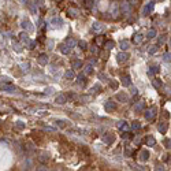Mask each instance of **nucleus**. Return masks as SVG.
Masks as SVG:
<instances>
[{
  "label": "nucleus",
  "mask_w": 171,
  "mask_h": 171,
  "mask_svg": "<svg viewBox=\"0 0 171 171\" xmlns=\"http://www.w3.org/2000/svg\"><path fill=\"white\" fill-rule=\"evenodd\" d=\"M145 142H146V146H155V144H156V140H155L153 135H146Z\"/></svg>",
  "instance_id": "nucleus-10"
},
{
  "label": "nucleus",
  "mask_w": 171,
  "mask_h": 171,
  "mask_svg": "<svg viewBox=\"0 0 171 171\" xmlns=\"http://www.w3.org/2000/svg\"><path fill=\"white\" fill-rule=\"evenodd\" d=\"M59 48H60V52H62V53H64V55H67V53H70V51H71V48H70L67 44H62Z\"/></svg>",
  "instance_id": "nucleus-17"
},
{
  "label": "nucleus",
  "mask_w": 171,
  "mask_h": 171,
  "mask_svg": "<svg viewBox=\"0 0 171 171\" xmlns=\"http://www.w3.org/2000/svg\"><path fill=\"white\" fill-rule=\"evenodd\" d=\"M91 53L96 55V53H97V47H92V48H91Z\"/></svg>",
  "instance_id": "nucleus-53"
},
{
  "label": "nucleus",
  "mask_w": 171,
  "mask_h": 171,
  "mask_svg": "<svg viewBox=\"0 0 171 171\" xmlns=\"http://www.w3.org/2000/svg\"><path fill=\"white\" fill-rule=\"evenodd\" d=\"M92 100V97L91 96H86V94H84V96H81V101H85V103H88V101H91Z\"/></svg>",
  "instance_id": "nucleus-41"
},
{
  "label": "nucleus",
  "mask_w": 171,
  "mask_h": 171,
  "mask_svg": "<svg viewBox=\"0 0 171 171\" xmlns=\"http://www.w3.org/2000/svg\"><path fill=\"white\" fill-rule=\"evenodd\" d=\"M15 126H17V129H19V130H22V129H25V123H23L22 121H18L17 123H15Z\"/></svg>",
  "instance_id": "nucleus-37"
},
{
  "label": "nucleus",
  "mask_w": 171,
  "mask_h": 171,
  "mask_svg": "<svg viewBox=\"0 0 171 171\" xmlns=\"http://www.w3.org/2000/svg\"><path fill=\"white\" fill-rule=\"evenodd\" d=\"M104 108H105V111L111 112V111L116 110V103H114V101H107V103L104 104Z\"/></svg>",
  "instance_id": "nucleus-8"
},
{
  "label": "nucleus",
  "mask_w": 171,
  "mask_h": 171,
  "mask_svg": "<svg viewBox=\"0 0 171 171\" xmlns=\"http://www.w3.org/2000/svg\"><path fill=\"white\" fill-rule=\"evenodd\" d=\"M122 84H123V86H132V80H130L129 75H123L122 77Z\"/></svg>",
  "instance_id": "nucleus-16"
},
{
  "label": "nucleus",
  "mask_w": 171,
  "mask_h": 171,
  "mask_svg": "<svg viewBox=\"0 0 171 171\" xmlns=\"http://www.w3.org/2000/svg\"><path fill=\"white\" fill-rule=\"evenodd\" d=\"M111 11H112V17H118V14H119V4H116V3H114V6L111 7Z\"/></svg>",
  "instance_id": "nucleus-20"
},
{
  "label": "nucleus",
  "mask_w": 171,
  "mask_h": 171,
  "mask_svg": "<svg viewBox=\"0 0 171 171\" xmlns=\"http://www.w3.org/2000/svg\"><path fill=\"white\" fill-rule=\"evenodd\" d=\"M78 44H80L81 50H85V48H86V41H84V40H82V41H80Z\"/></svg>",
  "instance_id": "nucleus-46"
},
{
  "label": "nucleus",
  "mask_w": 171,
  "mask_h": 171,
  "mask_svg": "<svg viewBox=\"0 0 171 171\" xmlns=\"http://www.w3.org/2000/svg\"><path fill=\"white\" fill-rule=\"evenodd\" d=\"M119 10H121L122 12H123L125 15H127V14H130V11H132V7H130V3L129 2H123V3L121 4V6H119Z\"/></svg>",
  "instance_id": "nucleus-2"
},
{
  "label": "nucleus",
  "mask_w": 171,
  "mask_h": 171,
  "mask_svg": "<svg viewBox=\"0 0 171 171\" xmlns=\"http://www.w3.org/2000/svg\"><path fill=\"white\" fill-rule=\"evenodd\" d=\"M153 37H156V32H155L153 29H151V30H148V33H146V39H153Z\"/></svg>",
  "instance_id": "nucleus-34"
},
{
  "label": "nucleus",
  "mask_w": 171,
  "mask_h": 171,
  "mask_svg": "<svg viewBox=\"0 0 171 171\" xmlns=\"http://www.w3.org/2000/svg\"><path fill=\"white\" fill-rule=\"evenodd\" d=\"M85 74H82V75H78V77H77V82L78 84H80V85H85Z\"/></svg>",
  "instance_id": "nucleus-28"
},
{
  "label": "nucleus",
  "mask_w": 171,
  "mask_h": 171,
  "mask_svg": "<svg viewBox=\"0 0 171 171\" xmlns=\"http://www.w3.org/2000/svg\"><path fill=\"white\" fill-rule=\"evenodd\" d=\"M37 62H39V64H41V66H47L48 64V55L41 53V55L37 58Z\"/></svg>",
  "instance_id": "nucleus-6"
},
{
  "label": "nucleus",
  "mask_w": 171,
  "mask_h": 171,
  "mask_svg": "<svg viewBox=\"0 0 171 171\" xmlns=\"http://www.w3.org/2000/svg\"><path fill=\"white\" fill-rule=\"evenodd\" d=\"M130 127H132V130H134V132H135V130H140V129H141V123H140L138 121H134V122L132 123V126H130Z\"/></svg>",
  "instance_id": "nucleus-24"
},
{
  "label": "nucleus",
  "mask_w": 171,
  "mask_h": 171,
  "mask_svg": "<svg viewBox=\"0 0 171 171\" xmlns=\"http://www.w3.org/2000/svg\"><path fill=\"white\" fill-rule=\"evenodd\" d=\"M144 108H145V103H144V101H140V103H137V104H135L134 111H135V112H142Z\"/></svg>",
  "instance_id": "nucleus-12"
},
{
  "label": "nucleus",
  "mask_w": 171,
  "mask_h": 171,
  "mask_svg": "<svg viewBox=\"0 0 171 171\" xmlns=\"http://www.w3.org/2000/svg\"><path fill=\"white\" fill-rule=\"evenodd\" d=\"M153 9H155V3L153 2H151V3H148L145 7H144V15H148V14H151L152 11H153Z\"/></svg>",
  "instance_id": "nucleus-7"
},
{
  "label": "nucleus",
  "mask_w": 171,
  "mask_h": 171,
  "mask_svg": "<svg viewBox=\"0 0 171 171\" xmlns=\"http://www.w3.org/2000/svg\"><path fill=\"white\" fill-rule=\"evenodd\" d=\"M92 73H93V66H92L91 63L85 64V66H84V74H85V75H91Z\"/></svg>",
  "instance_id": "nucleus-11"
},
{
  "label": "nucleus",
  "mask_w": 171,
  "mask_h": 171,
  "mask_svg": "<svg viewBox=\"0 0 171 171\" xmlns=\"http://www.w3.org/2000/svg\"><path fill=\"white\" fill-rule=\"evenodd\" d=\"M82 67V62H81V59H77V60L73 62V69H81Z\"/></svg>",
  "instance_id": "nucleus-27"
},
{
  "label": "nucleus",
  "mask_w": 171,
  "mask_h": 171,
  "mask_svg": "<svg viewBox=\"0 0 171 171\" xmlns=\"http://www.w3.org/2000/svg\"><path fill=\"white\" fill-rule=\"evenodd\" d=\"M64 77H66L67 80H73V78H75V73H74V70H67V71L64 73Z\"/></svg>",
  "instance_id": "nucleus-22"
},
{
  "label": "nucleus",
  "mask_w": 171,
  "mask_h": 171,
  "mask_svg": "<svg viewBox=\"0 0 171 171\" xmlns=\"http://www.w3.org/2000/svg\"><path fill=\"white\" fill-rule=\"evenodd\" d=\"M19 37H21V41L23 43V44H29V36H28V33H25V32H22V33L19 34Z\"/></svg>",
  "instance_id": "nucleus-18"
},
{
  "label": "nucleus",
  "mask_w": 171,
  "mask_h": 171,
  "mask_svg": "<svg viewBox=\"0 0 171 171\" xmlns=\"http://www.w3.org/2000/svg\"><path fill=\"white\" fill-rule=\"evenodd\" d=\"M116 99H118L119 101L125 103V101H127V94H125V93H118V94H116Z\"/></svg>",
  "instance_id": "nucleus-23"
},
{
  "label": "nucleus",
  "mask_w": 171,
  "mask_h": 171,
  "mask_svg": "<svg viewBox=\"0 0 171 171\" xmlns=\"http://www.w3.org/2000/svg\"><path fill=\"white\" fill-rule=\"evenodd\" d=\"M62 23H63V19H62V18H59V17L53 18V19L51 21V25H53V28H58V26L62 25Z\"/></svg>",
  "instance_id": "nucleus-13"
},
{
  "label": "nucleus",
  "mask_w": 171,
  "mask_h": 171,
  "mask_svg": "<svg viewBox=\"0 0 171 171\" xmlns=\"http://www.w3.org/2000/svg\"><path fill=\"white\" fill-rule=\"evenodd\" d=\"M21 69H22L23 71H28V70L30 69V64H29V63H22V64H21Z\"/></svg>",
  "instance_id": "nucleus-40"
},
{
  "label": "nucleus",
  "mask_w": 171,
  "mask_h": 171,
  "mask_svg": "<svg viewBox=\"0 0 171 171\" xmlns=\"http://www.w3.org/2000/svg\"><path fill=\"white\" fill-rule=\"evenodd\" d=\"M53 92V88H47L45 89V94H51Z\"/></svg>",
  "instance_id": "nucleus-52"
},
{
  "label": "nucleus",
  "mask_w": 171,
  "mask_h": 171,
  "mask_svg": "<svg viewBox=\"0 0 171 171\" xmlns=\"http://www.w3.org/2000/svg\"><path fill=\"white\" fill-rule=\"evenodd\" d=\"M3 89H4V91H7V92H15V91H17V88H15V86H12V85H4Z\"/></svg>",
  "instance_id": "nucleus-33"
},
{
  "label": "nucleus",
  "mask_w": 171,
  "mask_h": 171,
  "mask_svg": "<svg viewBox=\"0 0 171 171\" xmlns=\"http://www.w3.org/2000/svg\"><path fill=\"white\" fill-rule=\"evenodd\" d=\"M92 30L93 32H101V30H104V25H103L101 22H94L93 23V26H92Z\"/></svg>",
  "instance_id": "nucleus-9"
},
{
  "label": "nucleus",
  "mask_w": 171,
  "mask_h": 171,
  "mask_svg": "<svg viewBox=\"0 0 171 171\" xmlns=\"http://www.w3.org/2000/svg\"><path fill=\"white\" fill-rule=\"evenodd\" d=\"M129 133H123V134H122V137H123V138H129Z\"/></svg>",
  "instance_id": "nucleus-57"
},
{
  "label": "nucleus",
  "mask_w": 171,
  "mask_h": 171,
  "mask_svg": "<svg viewBox=\"0 0 171 171\" xmlns=\"http://www.w3.org/2000/svg\"><path fill=\"white\" fill-rule=\"evenodd\" d=\"M140 141H141L140 137H135V138H134V144H140Z\"/></svg>",
  "instance_id": "nucleus-56"
},
{
  "label": "nucleus",
  "mask_w": 171,
  "mask_h": 171,
  "mask_svg": "<svg viewBox=\"0 0 171 171\" xmlns=\"http://www.w3.org/2000/svg\"><path fill=\"white\" fill-rule=\"evenodd\" d=\"M56 123H58L60 127H64V126H66V122H64V121H58Z\"/></svg>",
  "instance_id": "nucleus-51"
},
{
  "label": "nucleus",
  "mask_w": 171,
  "mask_h": 171,
  "mask_svg": "<svg viewBox=\"0 0 171 171\" xmlns=\"http://www.w3.org/2000/svg\"><path fill=\"white\" fill-rule=\"evenodd\" d=\"M94 63H96V60H94V59L92 58V59H91V64H94Z\"/></svg>",
  "instance_id": "nucleus-58"
},
{
  "label": "nucleus",
  "mask_w": 171,
  "mask_h": 171,
  "mask_svg": "<svg viewBox=\"0 0 171 171\" xmlns=\"http://www.w3.org/2000/svg\"><path fill=\"white\" fill-rule=\"evenodd\" d=\"M101 138H103V142L107 144V145H111V144L115 141V137H114V134H111V133H105Z\"/></svg>",
  "instance_id": "nucleus-3"
},
{
  "label": "nucleus",
  "mask_w": 171,
  "mask_h": 171,
  "mask_svg": "<svg viewBox=\"0 0 171 171\" xmlns=\"http://www.w3.org/2000/svg\"><path fill=\"white\" fill-rule=\"evenodd\" d=\"M157 50H159V47H157V45H152V47H149V53H151V55H153V53H156Z\"/></svg>",
  "instance_id": "nucleus-36"
},
{
  "label": "nucleus",
  "mask_w": 171,
  "mask_h": 171,
  "mask_svg": "<svg viewBox=\"0 0 171 171\" xmlns=\"http://www.w3.org/2000/svg\"><path fill=\"white\" fill-rule=\"evenodd\" d=\"M129 47H130V43L126 41V40L121 43V50L122 51H127V50H129Z\"/></svg>",
  "instance_id": "nucleus-26"
},
{
  "label": "nucleus",
  "mask_w": 171,
  "mask_h": 171,
  "mask_svg": "<svg viewBox=\"0 0 171 171\" xmlns=\"http://www.w3.org/2000/svg\"><path fill=\"white\" fill-rule=\"evenodd\" d=\"M130 3V6H135V4H138V0H127Z\"/></svg>",
  "instance_id": "nucleus-49"
},
{
  "label": "nucleus",
  "mask_w": 171,
  "mask_h": 171,
  "mask_svg": "<svg viewBox=\"0 0 171 171\" xmlns=\"http://www.w3.org/2000/svg\"><path fill=\"white\" fill-rule=\"evenodd\" d=\"M67 45H69L70 48H74V45H75V40H73V39H69L67 40V43H66Z\"/></svg>",
  "instance_id": "nucleus-39"
},
{
  "label": "nucleus",
  "mask_w": 171,
  "mask_h": 171,
  "mask_svg": "<svg viewBox=\"0 0 171 171\" xmlns=\"http://www.w3.org/2000/svg\"><path fill=\"white\" fill-rule=\"evenodd\" d=\"M66 101H67L66 94H59V96L56 97V103H58V104H66Z\"/></svg>",
  "instance_id": "nucleus-14"
},
{
  "label": "nucleus",
  "mask_w": 171,
  "mask_h": 171,
  "mask_svg": "<svg viewBox=\"0 0 171 171\" xmlns=\"http://www.w3.org/2000/svg\"><path fill=\"white\" fill-rule=\"evenodd\" d=\"M14 50L17 51V52H21V51H22V48L19 47V44H15V43H14Z\"/></svg>",
  "instance_id": "nucleus-48"
},
{
  "label": "nucleus",
  "mask_w": 171,
  "mask_h": 171,
  "mask_svg": "<svg viewBox=\"0 0 171 171\" xmlns=\"http://www.w3.org/2000/svg\"><path fill=\"white\" fill-rule=\"evenodd\" d=\"M156 112H157V110H156V107H152V108H149V110H146L145 111V119L146 121H151V119H153L155 118V115H156Z\"/></svg>",
  "instance_id": "nucleus-1"
},
{
  "label": "nucleus",
  "mask_w": 171,
  "mask_h": 171,
  "mask_svg": "<svg viewBox=\"0 0 171 171\" xmlns=\"http://www.w3.org/2000/svg\"><path fill=\"white\" fill-rule=\"evenodd\" d=\"M110 86L112 89H118V82H116V81H111L110 82Z\"/></svg>",
  "instance_id": "nucleus-43"
},
{
  "label": "nucleus",
  "mask_w": 171,
  "mask_h": 171,
  "mask_svg": "<svg viewBox=\"0 0 171 171\" xmlns=\"http://www.w3.org/2000/svg\"><path fill=\"white\" fill-rule=\"evenodd\" d=\"M164 41H166V36H162V37L159 39V45H160V44H163Z\"/></svg>",
  "instance_id": "nucleus-54"
},
{
  "label": "nucleus",
  "mask_w": 171,
  "mask_h": 171,
  "mask_svg": "<svg viewBox=\"0 0 171 171\" xmlns=\"http://www.w3.org/2000/svg\"><path fill=\"white\" fill-rule=\"evenodd\" d=\"M157 130L164 134V133L167 132V126H166V123H159V125H157Z\"/></svg>",
  "instance_id": "nucleus-25"
},
{
  "label": "nucleus",
  "mask_w": 171,
  "mask_h": 171,
  "mask_svg": "<svg viewBox=\"0 0 171 171\" xmlns=\"http://www.w3.org/2000/svg\"><path fill=\"white\" fill-rule=\"evenodd\" d=\"M53 45H55V43H53V40H48V50H53Z\"/></svg>",
  "instance_id": "nucleus-44"
},
{
  "label": "nucleus",
  "mask_w": 171,
  "mask_h": 171,
  "mask_svg": "<svg viewBox=\"0 0 171 171\" xmlns=\"http://www.w3.org/2000/svg\"><path fill=\"white\" fill-rule=\"evenodd\" d=\"M22 28L26 29L28 32H33V26H32V23L29 22V21H23V22H22Z\"/></svg>",
  "instance_id": "nucleus-19"
},
{
  "label": "nucleus",
  "mask_w": 171,
  "mask_h": 171,
  "mask_svg": "<svg viewBox=\"0 0 171 171\" xmlns=\"http://www.w3.org/2000/svg\"><path fill=\"white\" fill-rule=\"evenodd\" d=\"M142 41V34L141 33H137L134 36V44H140V43Z\"/></svg>",
  "instance_id": "nucleus-31"
},
{
  "label": "nucleus",
  "mask_w": 171,
  "mask_h": 171,
  "mask_svg": "<svg viewBox=\"0 0 171 171\" xmlns=\"http://www.w3.org/2000/svg\"><path fill=\"white\" fill-rule=\"evenodd\" d=\"M114 45H115V43H114V41H107V43H104V48H105V50H112Z\"/></svg>",
  "instance_id": "nucleus-32"
},
{
  "label": "nucleus",
  "mask_w": 171,
  "mask_h": 171,
  "mask_svg": "<svg viewBox=\"0 0 171 171\" xmlns=\"http://www.w3.org/2000/svg\"><path fill=\"white\" fill-rule=\"evenodd\" d=\"M163 59H164L166 62H170V52H166L164 56H163Z\"/></svg>",
  "instance_id": "nucleus-47"
},
{
  "label": "nucleus",
  "mask_w": 171,
  "mask_h": 171,
  "mask_svg": "<svg viewBox=\"0 0 171 171\" xmlns=\"http://www.w3.org/2000/svg\"><path fill=\"white\" fill-rule=\"evenodd\" d=\"M138 159H140V162H146V160L149 159V152L146 151V149H142V151L138 153Z\"/></svg>",
  "instance_id": "nucleus-5"
},
{
  "label": "nucleus",
  "mask_w": 171,
  "mask_h": 171,
  "mask_svg": "<svg viewBox=\"0 0 171 171\" xmlns=\"http://www.w3.org/2000/svg\"><path fill=\"white\" fill-rule=\"evenodd\" d=\"M85 4L88 9H93L94 7V0H85Z\"/></svg>",
  "instance_id": "nucleus-35"
},
{
  "label": "nucleus",
  "mask_w": 171,
  "mask_h": 171,
  "mask_svg": "<svg viewBox=\"0 0 171 171\" xmlns=\"http://www.w3.org/2000/svg\"><path fill=\"white\" fill-rule=\"evenodd\" d=\"M137 88H132V92H130V93H132V94H137Z\"/></svg>",
  "instance_id": "nucleus-55"
},
{
  "label": "nucleus",
  "mask_w": 171,
  "mask_h": 171,
  "mask_svg": "<svg viewBox=\"0 0 171 171\" xmlns=\"http://www.w3.org/2000/svg\"><path fill=\"white\" fill-rule=\"evenodd\" d=\"M39 160L41 163H45V162H48V160H50V155L47 153V152H41V153H40V157H39Z\"/></svg>",
  "instance_id": "nucleus-15"
},
{
  "label": "nucleus",
  "mask_w": 171,
  "mask_h": 171,
  "mask_svg": "<svg viewBox=\"0 0 171 171\" xmlns=\"http://www.w3.org/2000/svg\"><path fill=\"white\" fill-rule=\"evenodd\" d=\"M69 14H73V17H78V11H77V10H74V9L70 10Z\"/></svg>",
  "instance_id": "nucleus-45"
},
{
  "label": "nucleus",
  "mask_w": 171,
  "mask_h": 171,
  "mask_svg": "<svg viewBox=\"0 0 171 171\" xmlns=\"http://www.w3.org/2000/svg\"><path fill=\"white\" fill-rule=\"evenodd\" d=\"M96 41H97V44H99V45H101L104 40H103V37H101V36H99V37H97V40H96Z\"/></svg>",
  "instance_id": "nucleus-50"
},
{
  "label": "nucleus",
  "mask_w": 171,
  "mask_h": 171,
  "mask_svg": "<svg viewBox=\"0 0 171 171\" xmlns=\"http://www.w3.org/2000/svg\"><path fill=\"white\" fill-rule=\"evenodd\" d=\"M159 66H151L149 67V71H148V75H153V74H157L159 73Z\"/></svg>",
  "instance_id": "nucleus-21"
},
{
  "label": "nucleus",
  "mask_w": 171,
  "mask_h": 171,
  "mask_svg": "<svg viewBox=\"0 0 171 171\" xmlns=\"http://www.w3.org/2000/svg\"><path fill=\"white\" fill-rule=\"evenodd\" d=\"M29 9L32 10V12H33V14H37V9H36V6H34L32 2H29Z\"/></svg>",
  "instance_id": "nucleus-38"
},
{
  "label": "nucleus",
  "mask_w": 171,
  "mask_h": 171,
  "mask_svg": "<svg viewBox=\"0 0 171 171\" xmlns=\"http://www.w3.org/2000/svg\"><path fill=\"white\" fill-rule=\"evenodd\" d=\"M118 127H119L121 130H126V129H127V122H126V121L118 122Z\"/></svg>",
  "instance_id": "nucleus-30"
},
{
  "label": "nucleus",
  "mask_w": 171,
  "mask_h": 171,
  "mask_svg": "<svg viewBox=\"0 0 171 171\" xmlns=\"http://www.w3.org/2000/svg\"><path fill=\"white\" fill-rule=\"evenodd\" d=\"M129 58H130L129 53L125 52V51H123V52H121V53H118V55H116V59H118L119 63H125V62H127V60H129Z\"/></svg>",
  "instance_id": "nucleus-4"
},
{
  "label": "nucleus",
  "mask_w": 171,
  "mask_h": 171,
  "mask_svg": "<svg viewBox=\"0 0 171 171\" xmlns=\"http://www.w3.org/2000/svg\"><path fill=\"white\" fill-rule=\"evenodd\" d=\"M100 89H101V86H100L99 84H96V85H93L91 88V93H99Z\"/></svg>",
  "instance_id": "nucleus-29"
},
{
  "label": "nucleus",
  "mask_w": 171,
  "mask_h": 171,
  "mask_svg": "<svg viewBox=\"0 0 171 171\" xmlns=\"http://www.w3.org/2000/svg\"><path fill=\"white\" fill-rule=\"evenodd\" d=\"M153 86H155V88H160V86H162V81H160V80H153Z\"/></svg>",
  "instance_id": "nucleus-42"
}]
</instances>
